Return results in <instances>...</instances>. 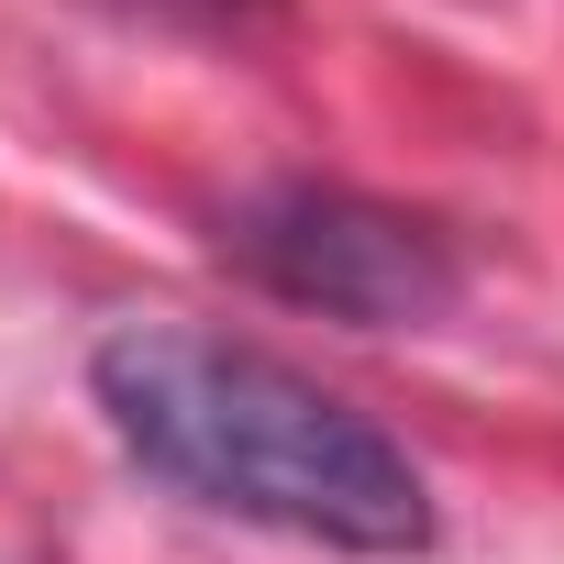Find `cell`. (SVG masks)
<instances>
[{"mask_svg":"<svg viewBox=\"0 0 564 564\" xmlns=\"http://www.w3.org/2000/svg\"><path fill=\"white\" fill-rule=\"evenodd\" d=\"M89 399L111 443L210 520H254L322 553H432V487L355 399L311 366L199 333V322H122L89 355Z\"/></svg>","mask_w":564,"mask_h":564,"instance_id":"6da1fadb","label":"cell"},{"mask_svg":"<svg viewBox=\"0 0 564 564\" xmlns=\"http://www.w3.org/2000/svg\"><path fill=\"white\" fill-rule=\"evenodd\" d=\"M221 254L265 300L355 322V333H421V322H443L465 300L454 243L421 210L366 199L344 177H265V188H243L221 210Z\"/></svg>","mask_w":564,"mask_h":564,"instance_id":"7a4b0ae2","label":"cell"}]
</instances>
